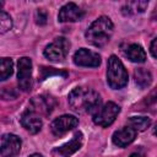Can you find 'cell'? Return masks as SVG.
<instances>
[{"instance_id":"2e32d148","label":"cell","mask_w":157,"mask_h":157,"mask_svg":"<svg viewBox=\"0 0 157 157\" xmlns=\"http://www.w3.org/2000/svg\"><path fill=\"white\" fill-rule=\"evenodd\" d=\"M134 78H135V82L136 85L140 87V88H146L151 85L152 82V75L151 72L145 69V67H139L134 71Z\"/></svg>"},{"instance_id":"cb8c5ba5","label":"cell","mask_w":157,"mask_h":157,"mask_svg":"<svg viewBox=\"0 0 157 157\" xmlns=\"http://www.w3.org/2000/svg\"><path fill=\"white\" fill-rule=\"evenodd\" d=\"M29 157H43L42 155H39V153H33V155H31Z\"/></svg>"},{"instance_id":"30bf717a","label":"cell","mask_w":157,"mask_h":157,"mask_svg":"<svg viewBox=\"0 0 157 157\" xmlns=\"http://www.w3.org/2000/svg\"><path fill=\"white\" fill-rule=\"evenodd\" d=\"M83 15L85 12L78 5H76L75 2H69V4H65L59 10L58 20L60 22H76V21H80L83 17Z\"/></svg>"},{"instance_id":"7c38bea8","label":"cell","mask_w":157,"mask_h":157,"mask_svg":"<svg viewBox=\"0 0 157 157\" xmlns=\"http://www.w3.org/2000/svg\"><path fill=\"white\" fill-rule=\"evenodd\" d=\"M54 99L53 97H49V96H37V97H33L31 103H29V109H32L33 112H36L37 114H44V115H48L53 108H54Z\"/></svg>"},{"instance_id":"9c48e42d","label":"cell","mask_w":157,"mask_h":157,"mask_svg":"<svg viewBox=\"0 0 157 157\" xmlns=\"http://www.w3.org/2000/svg\"><path fill=\"white\" fill-rule=\"evenodd\" d=\"M74 63L78 66L97 67L101 64V55L93 50L81 48L74 54Z\"/></svg>"},{"instance_id":"8992f818","label":"cell","mask_w":157,"mask_h":157,"mask_svg":"<svg viewBox=\"0 0 157 157\" xmlns=\"http://www.w3.org/2000/svg\"><path fill=\"white\" fill-rule=\"evenodd\" d=\"M17 66L18 87L23 92H28L32 88V60L27 56H22L18 59Z\"/></svg>"},{"instance_id":"e0dca14e","label":"cell","mask_w":157,"mask_h":157,"mask_svg":"<svg viewBox=\"0 0 157 157\" xmlns=\"http://www.w3.org/2000/svg\"><path fill=\"white\" fill-rule=\"evenodd\" d=\"M147 6H148V1H141V0L129 1L121 7V11L124 15H135V13L144 12Z\"/></svg>"},{"instance_id":"d6986e66","label":"cell","mask_w":157,"mask_h":157,"mask_svg":"<svg viewBox=\"0 0 157 157\" xmlns=\"http://www.w3.org/2000/svg\"><path fill=\"white\" fill-rule=\"evenodd\" d=\"M13 71V63L10 58H0V81H4L11 76Z\"/></svg>"},{"instance_id":"5b68a950","label":"cell","mask_w":157,"mask_h":157,"mask_svg":"<svg viewBox=\"0 0 157 157\" xmlns=\"http://www.w3.org/2000/svg\"><path fill=\"white\" fill-rule=\"evenodd\" d=\"M69 49L70 42L64 37H58L44 48L43 54L50 61H61L67 55Z\"/></svg>"},{"instance_id":"603a6c76","label":"cell","mask_w":157,"mask_h":157,"mask_svg":"<svg viewBox=\"0 0 157 157\" xmlns=\"http://www.w3.org/2000/svg\"><path fill=\"white\" fill-rule=\"evenodd\" d=\"M129 157H141V156H140L139 153H136V152H134V153H131V155H130Z\"/></svg>"},{"instance_id":"6da1fadb","label":"cell","mask_w":157,"mask_h":157,"mask_svg":"<svg viewBox=\"0 0 157 157\" xmlns=\"http://www.w3.org/2000/svg\"><path fill=\"white\" fill-rule=\"evenodd\" d=\"M70 107L77 113L94 114L101 107V97L97 91L88 87H76L67 97Z\"/></svg>"},{"instance_id":"ba28073f","label":"cell","mask_w":157,"mask_h":157,"mask_svg":"<svg viewBox=\"0 0 157 157\" xmlns=\"http://www.w3.org/2000/svg\"><path fill=\"white\" fill-rule=\"evenodd\" d=\"M21 139L15 134H6L1 139L0 144V156L13 157L21 151Z\"/></svg>"},{"instance_id":"3957f363","label":"cell","mask_w":157,"mask_h":157,"mask_svg":"<svg viewBox=\"0 0 157 157\" xmlns=\"http://www.w3.org/2000/svg\"><path fill=\"white\" fill-rule=\"evenodd\" d=\"M107 81L114 90H120L128 83V72L120 59L110 55L107 65Z\"/></svg>"},{"instance_id":"277c9868","label":"cell","mask_w":157,"mask_h":157,"mask_svg":"<svg viewBox=\"0 0 157 157\" xmlns=\"http://www.w3.org/2000/svg\"><path fill=\"white\" fill-rule=\"evenodd\" d=\"M119 112H120V107L117 103L107 102L105 104L101 105L96 110V113L92 115L93 117V121H94V124H97L99 126L107 128L115 120V118L119 114Z\"/></svg>"},{"instance_id":"52a82bcc","label":"cell","mask_w":157,"mask_h":157,"mask_svg":"<svg viewBox=\"0 0 157 157\" xmlns=\"http://www.w3.org/2000/svg\"><path fill=\"white\" fill-rule=\"evenodd\" d=\"M77 124H78V119L76 117L64 114L53 120V123L50 125V130L55 136H61V135L66 134L67 131L72 130L74 128H76Z\"/></svg>"},{"instance_id":"8fae6325","label":"cell","mask_w":157,"mask_h":157,"mask_svg":"<svg viewBox=\"0 0 157 157\" xmlns=\"http://www.w3.org/2000/svg\"><path fill=\"white\" fill-rule=\"evenodd\" d=\"M20 121H21V125L27 130L29 131L31 134H36L42 128V119H40V115L37 114L36 112H33L32 109H27L22 113L21 118H20Z\"/></svg>"},{"instance_id":"ac0fdd59","label":"cell","mask_w":157,"mask_h":157,"mask_svg":"<svg viewBox=\"0 0 157 157\" xmlns=\"http://www.w3.org/2000/svg\"><path fill=\"white\" fill-rule=\"evenodd\" d=\"M128 124L135 131H144L151 125V120L147 117H131Z\"/></svg>"},{"instance_id":"9a60e30c","label":"cell","mask_w":157,"mask_h":157,"mask_svg":"<svg viewBox=\"0 0 157 157\" xmlns=\"http://www.w3.org/2000/svg\"><path fill=\"white\" fill-rule=\"evenodd\" d=\"M124 54L132 63H144L146 60V53H145L144 48L136 43L129 44L124 49Z\"/></svg>"},{"instance_id":"44dd1931","label":"cell","mask_w":157,"mask_h":157,"mask_svg":"<svg viewBox=\"0 0 157 157\" xmlns=\"http://www.w3.org/2000/svg\"><path fill=\"white\" fill-rule=\"evenodd\" d=\"M36 20L38 25H44L47 22V12L43 9H39L36 13Z\"/></svg>"},{"instance_id":"5bb4252c","label":"cell","mask_w":157,"mask_h":157,"mask_svg":"<svg viewBox=\"0 0 157 157\" xmlns=\"http://www.w3.org/2000/svg\"><path fill=\"white\" fill-rule=\"evenodd\" d=\"M136 137V131L134 129H131L130 126H124L117 131H114L112 140L113 144L119 146V147H125L128 145H130Z\"/></svg>"},{"instance_id":"7402d4cb","label":"cell","mask_w":157,"mask_h":157,"mask_svg":"<svg viewBox=\"0 0 157 157\" xmlns=\"http://www.w3.org/2000/svg\"><path fill=\"white\" fill-rule=\"evenodd\" d=\"M156 43H157V38H153V40L151 42V48H150V52H151L153 58L157 56V54H156Z\"/></svg>"},{"instance_id":"4fadbf2b","label":"cell","mask_w":157,"mask_h":157,"mask_svg":"<svg viewBox=\"0 0 157 157\" xmlns=\"http://www.w3.org/2000/svg\"><path fill=\"white\" fill-rule=\"evenodd\" d=\"M82 141H83V135H82V132L77 131L69 142L61 145L60 147H56L54 150V152L63 157H70L72 153H75L76 151H78L81 148Z\"/></svg>"},{"instance_id":"ffe728a7","label":"cell","mask_w":157,"mask_h":157,"mask_svg":"<svg viewBox=\"0 0 157 157\" xmlns=\"http://www.w3.org/2000/svg\"><path fill=\"white\" fill-rule=\"evenodd\" d=\"M12 27V20L10 15L2 10H0V33H5Z\"/></svg>"},{"instance_id":"7a4b0ae2","label":"cell","mask_w":157,"mask_h":157,"mask_svg":"<svg viewBox=\"0 0 157 157\" xmlns=\"http://www.w3.org/2000/svg\"><path fill=\"white\" fill-rule=\"evenodd\" d=\"M113 22L107 16H101L94 20L91 26L86 31V39L94 47H103L105 45L113 34Z\"/></svg>"}]
</instances>
